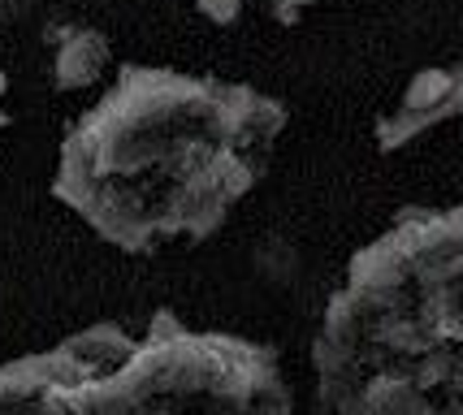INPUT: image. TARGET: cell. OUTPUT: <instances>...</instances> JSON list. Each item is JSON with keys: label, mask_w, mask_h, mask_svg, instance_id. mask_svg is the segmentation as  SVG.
Returning a JSON list of instances; mask_svg holds the SVG:
<instances>
[{"label": "cell", "mask_w": 463, "mask_h": 415, "mask_svg": "<svg viewBox=\"0 0 463 415\" xmlns=\"http://www.w3.org/2000/svg\"><path fill=\"white\" fill-rule=\"evenodd\" d=\"M282 130V99L256 87L126 65L65 130L52 195L121 251L200 242L260 182Z\"/></svg>", "instance_id": "1"}, {"label": "cell", "mask_w": 463, "mask_h": 415, "mask_svg": "<svg viewBox=\"0 0 463 415\" xmlns=\"http://www.w3.org/2000/svg\"><path fill=\"white\" fill-rule=\"evenodd\" d=\"M312 359L325 415H463V203L351 259Z\"/></svg>", "instance_id": "2"}, {"label": "cell", "mask_w": 463, "mask_h": 415, "mask_svg": "<svg viewBox=\"0 0 463 415\" xmlns=\"http://www.w3.org/2000/svg\"><path fill=\"white\" fill-rule=\"evenodd\" d=\"M0 415H290V390L269 346L156 312L143 337L91 325L0 363Z\"/></svg>", "instance_id": "3"}, {"label": "cell", "mask_w": 463, "mask_h": 415, "mask_svg": "<svg viewBox=\"0 0 463 415\" xmlns=\"http://www.w3.org/2000/svg\"><path fill=\"white\" fill-rule=\"evenodd\" d=\"M450 118H463V61L455 65H429L403 87L399 104L377 121V147L399 152L424 130L442 126Z\"/></svg>", "instance_id": "4"}, {"label": "cell", "mask_w": 463, "mask_h": 415, "mask_svg": "<svg viewBox=\"0 0 463 415\" xmlns=\"http://www.w3.org/2000/svg\"><path fill=\"white\" fill-rule=\"evenodd\" d=\"M43 40L52 48V87L57 91H82L109 74L113 48L96 26H52Z\"/></svg>", "instance_id": "5"}, {"label": "cell", "mask_w": 463, "mask_h": 415, "mask_svg": "<svg viewBox=\"0 0 463 415\" xmlns=\"http://www.w3.org/2000/svg\"><path fill=\"white\" fill-rule=\"evenodd\" d=\"M191 5H195L200 14H208L213 22L230 26V22H234V18L242 14V5H247V0H191Z\"/></svg>", "instance_id": "6"}, {"label": "cell", "mask_w": 463, "mask_h": 415, "mask_svg": "<svg viewBox=\"0 0 463 415\" xmlns=\"http://www.w3.org/2000/svg\"><path fill=\"white\" fill-rule=\"evenodd\" d=\"M307 5H312V0H269V14L282 22V26H290V22H299V14Z\"/></svg>", "instance_id": "7"}, {"label": "cell", "mask_w": 463, "mask_h": 415, "mask_svg": "<svg viewBox=\"0 0 463 415\" xmlns=\"http://www.w3.org/2000/svg\"><path fill=\"white\" fill-rule=\"evenodd\" d=\"M35 9V0H0V26H14Z\"/></svg>", "instance_id": "8"}, {"label": "cell", "mask_w": 463, "mask_h": 415, "mask_svg": "<svg viewBox=\"0 0 463 415\" xmlns=\"http://www.w3.org/2000/svg\"><path fill=\"white\" fill-rule=\"evenodd\" d=\"M5 87H9V79L0 74V99H5ZM0 126H9V113H5V108H0Z\"/></svg>", "instance_id": "9"}]
</instances>
